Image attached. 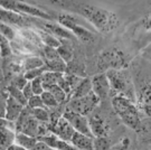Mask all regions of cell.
<instances>
[{
  "mask_svg": "<svg viewBox=\"0 0 151 150\" xmlns=\"http://www.w3.org/2000/svg\"><path fill=\"white\" fill-rule=\"evenodd\" d=\"M91 83L92 92L100 99V101L106 99L110 95V91H111L110 83H109L108 77H106L104 72L94 75L91 79Z\"/></svg>",
  "mask_w": 151,
  "mask_h": 150,
  "instance_id": "obj_11",
  "label": "cell"
},
{
  "mask_svg": "<svg viewBox=\"0 0 151 150\" xmlns=\"http://www.w3.org/2000/svg\"><path fill=\"white\" fill-rule=\"evenodd\" d=\"M12 55V48L10 46V42L0 35V57L8 58Z\"/></svg>",
  "mask_w": 151,
  "mask_h": 150,
  "instance_id": "obj_26",
  "label": "cell"
},
{
  "mask_svg": "<svg viewBox=\"0 0 151 150\" xmlns=\"http://www.w3.org/2000/svg\"><path fill=\"white\" fill-rule=\"evenodd\" d=\"M45 28L48 30L52 35L58 36L64 39H73V34L68 32L66 28L62 27L60 24H55V22H47L45 24Z\"/></svg>",
  "mask_w": 151,
  "mask_h": 150,
  "instance_id": "obj_18",
  "label": "cell"
},
{
  "mask_svg": "<svg viewBox=\"0 0 151 150\" xmlns=\"http://www.w3.org/2000/svg\"><path fill=\"white\" fill-rule=\"evenodd\" d=\"M7 93H8V95L10 97H12L15 101H17L19 104H22V107H27L28 101L26 100V97H24L22 90H19V89H17V87H15V86H12V85H9L7 87Z\"/></svg>",
  "mask_w": 151,
  "mask_h": 150,
  "instance_id": "obj_22",
  "label": "cell"
},
{
  "mask_svg": "<svg viewBox=\"0 0 151 150\" xmlns=\"http://www.w3.org/2000/svg\"><path fill=\"white\" fill-rule=\"evenodd\" d=\"M27 107L30 110H34V109H45V105H44L43 101H42L40 95H34L32 97H30L28 100Z\"/></svg>",
  "mask_w": 151,
  "mask_h": 150,
  "instance_id": "obj_32",
  "label": "cell"
},
{
  "mask_svg": "<svg viewBox=\"0 0 151 150\" xmlns=\"http://www.w3.org/2000/svg\"><path fill=\"white\" fill-rule=\"evenodd\" d=\"M88 119L90 129L94 138L99 137H106L109 132V125L106 121L100 114H92Z\"/></svg>",
  "mask_w": 151,
  "mask_h": 150,
  "instance_id": "obj_12",
  "label": "cell"
},
{
  "mask_svg": "<svg viewBox=\"0 0 151 150\" xmlns=\"http://www.w3.org/2000/svg\"><path fill=\"white\" fill-rule=\"evenodd\" d=\"M27 83H28V81L24 77V73H22V74L17 75L16 77H14V79H12L10 85L15 86V87L19 89V90H22V89L26 86Z\"/></svg>",
  "mask_w": 151,
  "mask_h": 150,
  "instance_id": "obj_34",
  "label": "cell"
},
{
  "mask_svg": "<svg viewBox=\"0 0 151 150\" xmlns=\"http://www.w3.org/2000/svg\"><path fill=\"white\" fill-rule=\"evenodd\" d=\"M32 150H54V149H52L50 147H48L46 144H44V142H42V141H38Z\"/></svg>",
  "mask_w": 151,
  "mask_h": 150,
  "instance_id": "obj_38",
  "label": "cell"
},
{
  "mask_svg": "<svg viewBox=\"0 0 151 150\" xmlns=\"http://www.w3.org/2000/svg\"><path fill=\"white\" fill-rule=\"evenodd\" d=\"M49 92L53 94V97H55V100H56V102H57L58 104H62V103H64V102L67 101V94H66L58 85L53 86V87L49 90Z\"/></svg>",
  "mask_w": 151,
  "mask_h": 150,
  "instance_id": "obj_27",
  "label": "cell"
},
{
  "mask_svg": "<svg viewBox=\"0 0 151 150\" xmlns=\"http://www.w3.org/2000/svg\"><path fill=\"white\" fill-rule=\"evenodd\" d=\"M80 14L97 30L109 34L119 26V18L116 14L104 8L93 5H84L80 8Z\"/></svg>",
  "mask_w": 151,
  "mask_h": 150,
  "instance_id": "obj_1",
  "label": "cell"
},
{
  "mask_svg": "<svg viewBox=\"0 0 151 150\" xmlns=\"http://www.w3.org/2000/svg\"><path fill=\"white\" fill-rule=\"evenodd\" d=\"M7 92H0V119L6 118V107H7Z\"/></svg>",
  "mask_w": 151,
  "mask_h": 150,
  "instance_id": "obj_35",
  "label": "cell"
},
{
  "mask_svg": "<svg viewBox=\"0 0 151 150\" xmlns=\"http://www.w3.org/2000/svg\"><path fill=\"white\" fill-rule=\"evenodd\" d=\"M7 150H25L24 148H22V147H19V146H17L16 144H14L12 146H10L9 148Z\"/></svg>",
  "mask_w": 151,
  "mask_h": 150,
  "instance_id": "obj_40",
  "label": "cell"
},
{
  "mask_svg": "<svg viewBox=\"0 0 151 150\" xmlns=\"http://www.w3.org/2000/svg\"><path fill=\"white\" fill-rule=\"evenodd\" d=\"M112 107L127 127L132 130H139L141 127L140 111L133 101L124 97H112Z\"/></svg>",
  "mask_w": 151,
  "mask_h": 150,
  "instance_id": "obj_2",
  "label": "cell"
},
{
  "mask_svg": "<svg viewBox=\"0 0 151 150\" xmlns=\"http://www.w3.org/2000/svg\"><path fill=\"white\" fill-rule=\"evenodd\" d=\"M48 125L50 133H53L58 139L63 140V141L70 142V140L75 133V130L73 129V127L70 125V122L66 119L63 118V115L56 121V123L48 124Z\"/></svg>",
  "mask_w": 151,
  "mask_h": 150,
  "instance_id": "obj_10",
  "label": "cell"
},
{
  "mask_svg": "<svg viewBox=\"0 0 151 150\" xmlns=\"http://www.w3.org/2000/svg\"><path fill=\"white\" fill-rule=\"evenodd\" d=\"M26 107H22V104H19L17 101H15L12 97L8 95L7 99V107H6V119L16 122L17 119L19 118V115L22 114V110Z\"/></svg>",
  "mask_w": 151,
  "mask_h": 150,
  "instance_id": "obj_16",
  "label": "cell"
},
{
  "mask_svg": "<svg viewBox=\"0 0 151 150\" xmlns=\"http://www.w3.org/2000/svg\"><path fill=\"white\" fill-rule=\"evenodd\" d=\"M40 39L47 47H52V48H58L60 46V42L55 37L54 35H52L50 32H40Z\"/></svg>",
  "mask_w": 151,
  "mask_h": 150,
  "instance_id": "obj_23",
  "label": "cell"
},
{
  "mask_svg": "<svg viewBox=\"0 0 151 150\" xmlns=\"http://www.w3.org/2000/svg\"><path fill=\"white\" fill-rule=\"evenodd\" d=\"M0 8H4L6 10H10L20 15H29V16L39 17L47 20H52L53 17L49 16L46 11L42 10L40 8L35 6L28 5L22 1H15V0H0Z\"/></svg>",
  "mask_w": 151,
  "mask_h": 150,
  "instance_id": "obj_6",
  "label": "cell"
},
{
  "mask_svg": "<svg viewBox=\"0 0 151 150\" xmlns=\"http://www.w3.org/2000/svg\"><path fill=\"white\" fill-rule=\"evenodd\" d=\"M22 94H24V97H26V100H29L30 97H34V92H32V84H30V82H28L27 84H26V86L24 87L22 90Z\"/></svg>",
  "mask_w": 151,
  "mask_h": 150,
  "instance_id": "obj_37",
  "label": "cell"
},
{
  "mask_svg": "<svg viewBox=\"0 0 151 150\" xmlns=\"http://www.w3.org/2000/svg\"><path fill=\"white\" fill-rule=\"evenodd\" d=\"M111 148V142L108 137L94 138V150H109Z\"/></svg>",
  "mask_w": 151,
  "mask_h": 150,
  "instance_id": "obj_28",
  "label": "cell"
},
{
  "mask_svg": "<svg viewBox=\"0 0 151 150\" xmlns=\"http://www.w3.org/2000/svg\"><path fill=\"white\" fill-rule=\"evenodd\" d=\"M129 62V57L123 50L116 47H110L99 55L97 67L104 71V73L109 70H124L128 67Z\"/></svg>",
  "mask_w": 151,
  "mask_h": 150,
  "instance_id": "obj_3",
  "label": "cell"
},
{
  "mask_svg": "<svg viewBox=\"0 0 151 150\" xmlns=\"http://www.w3.org/2000/svg\"><path fill=\"white\" fill-rule=\"evenodd\" d=\"M42 77V76H40ZM40 77H37L35 80H32L30 82L32 84V92H34V95H42L44 93V87H43V83H42V79Z\"/></svg>",
  "mask_w": 151,
  "mask_h": 150,
  "instance_id": "obj_33",
  "label": "cell"
},
{
  "mask_svg": "<svg viewBox=\"0 0 151 150\" xmlns=\"http://www.w3.org/2000/svg\"><path fill=\"white\" fill-rule=\"evenodd\" d=\"M0 129H7V130L16 132V124L12 121H9L6 118H2L0 119Z\"/></svg>",
  "mask_w": 151,
  "mask_h": 150,
  "instance_id": "obj_36",
  "label": "cell"
},
{
  "mask_svg": "<svg viewBox=\"0 0 151 150\" xmlns=\"http://www.w3.org/2000/svg\"><path fill=\"white\" fill-rule=\"evenodd\" d=\"M92 92V83L90 77L81 79V81L77 83V85L74 87L70 95L68 97V101L72 99H80V97H86Z\"/></svg>",
  "mask_w": 151,
  "mask_h": 150,
  "instance_id": "obj_14",
  "label": "cell"
},
{
  "mask_svg": "<svg viewBox=\"0 0 151 150\" xmlns=\"http://www.w3.org/2000/svg\"><path fill=\"white\" fill-rule=\"evenodd\" d=\"M145 28L148 30H151V17H149L145 22Z\"/></svg>",
  "mask_w": 151,
  "mask_h": 150,
  "instance_id": "obj_39",
  "label": "cell"
},
{
  "mask_svg": "<svg viewBox=\"0 0 151 150\" xmlns=\"http://www.w3.org/2000/svg\"><path fill=\"white\" fill-rule=\"evenodd\" d=\"M0 22L6 25H15V26L25 27L29 20L26 17L20 14H17L14 11L6 10L4 8H0Z\"/></svg>",
  "mask_w": 151,
  "mask_h": 150,
  "instance_id": "obj_13",
  "label": "cell"
},
{
  "mask_svg": "<svg viewBox=\"0 0 151 150\" xmlns=\"http://www.w3.org/2000/svg\"><path fill=\"white\" fill-rule=\"evenodd\" d=\"M15 137L16 132L7 129H0V150H7L10 146L14 145Z\"/></svg>",
  "mask_w": 151,
  "mask_h": 150,
  "instance_id": "obj_20",
  "label": "cell"
},
{
  "mask_svg": "<svg viewBox=\"0 0 151 150\" xmlns=\"http://www.w3.org/2000/svg\"><path fill=\"white\" fill-rule=\"evenodd\" d=\"M100 102H101L100 99L93 92H91L86 97L70 100L68 103H67L66 110H70L72 112L87 117V115H90L94 111V109L97 107V104Z\"/></svg>",
  "mask_w": 151,
  "mask_h": 150,
  "instance_id": "obj_7",
  "label": "cell"
},
{
  "mask_svg": "<svg viewBox=\"0 0 151 150\" xmlns=\"http://www.w3.org/2000/svg\"><path fill=\"white\" fill-rule=\"evenodd\" d=\"M46 71H47L46 66L40 67V69H36V70L26 71V72H24V77H25L28 82H32V80H35V79H37V77H40Z\"/></svg>",
  "mask_w": 151,
  "mask_h": 150,
  "instance_id": "obj_30",
  "label": "cell"
},
{
  "mask_svg": "<svg viewBox=\"0 0 151 150\" xmlns=\"http://www.w3.org/2000/svg\"><path fill=\"white\" fill-rule=\"evenodd\" d=\"M40 97H42V101H43L46 109L47 107H56L58 105V103L56 102L55 97H53V94L49 91H44V93L40 95Z\"/></svg>",
  "mask_w": 151,
  "mask_h": 150,
  "instance_id": "obj_29",
  "label": "cell"
},
{
  "mask_svg": "<svg viewBox=\"0 0 151 150\" xmlns=\"http://www.w3.org/2000/svg\"><path fill=\"white\" fill-rule=\"evenodd\" d=\"M32 115L34 119H36L38 122L42 123H49L50 121V115L47 109H34L32 110Z\"/></svg>",
  "mask_w": 151,
  "mask_h": 150,
  "instance_id": "obj_25",
  "label": "cell"
},
{
  "mask_svg": "<svg viewBox=\"0 0 151 150\" xmlns=\"http://www.w3.org/2000/svg\"><path fill=\"white\" fill-rule=\"evenodd\" d=\"M64 74L62 73H56V72H50V71H46L43 75H42V83H43V87L45 91H49L53 86L58 84V81Z\"/></svg>",
  "mask_w": 151,
  "mask_h": 150,
  "instance_id": "obj_17",
  "label": "cell"
},
{
  "mask_svg": "<svg viewBox=\"0 0 151 150\" xmlns=\"http://www.w3.org/2000/svg\"><path fill=\"white\" fill-rule=\"evenodd\" d=\"M37 142V138L29 137L27 134L20 133V132L16 133V137H15V144L17 146H19V147L24 148L25 150H32Z\"/></svg>",
  "mask_w": 151,
  "mask_h": 150,
  "instance_id": "obj_19",
  "label": "cell"
},
{
  "mask_svg": "<svg viewBox=\"0 0 151 150\" xmlns=\"http://www.w3.org/2000/svg\"><path fill=\"white\" fill-rule=\"evenodd\" d=\"M45 66V62L42 57H37V56H32V57H27L22 63V67L25 72L26 71L36 70V69H40Z\"/></svg>",
  "mask_w": 151,
  "mask_h": 150,
  "instance_id": "obj_21",
  "label": "cell"
},
{
  "mask_svg": "<svg viewBox=\"0 0 151 150\" xmlns=\"http://www.w3.org/2000/svg\"><path fill=\"white\" fill-rule=\"evenodd\" d=\"M63 118H65L70 122V124L75 130V132H78V133L85 134V136L94 138L91 132V129H90L87 117L77 114V113H74L72 112V111H70V110H66L65 109L64 113H63Z\"/></svg>",
  "mask_w": 151,
  "mask_h": 150,
  "instance_id": "obj_8",
  "label": "cell"
},
{
  "mask_svg": "<svg viewBox=\"0 0 151 150\" xmlns=\"http://www.w3.org/2000/svg\"><path fill=\"white\" fill-rule=\"evenodd\" d=\"M135 105L147 117H151V81H147L140 85L137 93Z\"/></svg>",
  "mask_w": 151,
  "mask_h": 150,
  "instance_id": "obj_9",
  "label": "cell"
},
{
  "mask_svg": "<svg viewBox=\"0 0 151 150\" xmlns=\"http://www.w3.org/2000/svg\"><path fill=\"white\" fill-rule=\"evenodd\" d=\"M0 35L4 36L5 38H7L10 42V40H14L15 37H16V32L9 25L0 22Z\"/></svg>",
  "mask_w": 151,
  "mask_h": 150,
  "instance_id": "obj_31",
  "label": "cell"
},
{
  "mask_svg": "<svg viewBox=\"0 0 151 150\" xmlns=\"http://www.w3.org/2000/svg\"><path fill=\"white\" fill-rule=\"evenodd\" d=\"M110 83V94L113 93L114 97H124L133 101V92L132 85L130 83V79L128 74H125L123 70H109L105 72Z\"/></svg>",
  "mask_w": 151,
  "mask_h": 150,
  "instance_id": "obj_4",
  "label": "cell"
},
{
  "mask_svg": "<svg viewBox=\"0 0 151 150\" xmlns=\"http://www.w3.org/2000/svg\"><path fill=\"white\" fill-rule=\"evenodd\" d=\"M57 22H60V26L72 32L82 43L88 44L94 42V39H95L94 34L86 29L85 27L80 25L78 19L75 16L70 15V14H60L57 17Z\"/></svg>",
  "mask_w": 151,
  "mask_h": 150,
  "instance_id": "obj_5",
  "label": "cell"
},
{
  "mask_svg": "<svg viewBox=\"0 0 151 150\" xmlns=\"http://www.w3.org/2000/svg\"><path fill=\"white\" fill-rule=\"evenodd\" d=\"M70 144L77 150H94V138L75 132Z\"/></svg>",
  "mask_w": 151,
  "mask_h": 150,
  "instance_id": "obj_15",
  "label": "cell"
},
{
  "mask_svg": "<svg viewBox=\"0 0 151 150\" xmlns=\"http://www.w3.org/2000/svg\"><path fill=\"white\" fill-rule=\"evenodd\" d=\"M56 50H57V53L60 55V57L64 61L66 64L70 63V61L73 59L74 53H73L72 47H70L68 45H66V44H60V46L58 48H56Z\"/></svg>",
  "mask_w": 151,
  "mask_h": 150,
  "instance_id": "obj_24",
  "label": "cell"
},
{
  "mask_svg": "<svg viewBox=\"0 0 151 150\" xmlns=\"http://www.w3.org/2000/svg\"><path fill=\"white\" fill-rule=\"evenodd\" d=\"M147 150H151V148H148V149H147Z\"/></svg>",
  "mask_w": 151,
  "mask_h": 150,
  "instance_id": "obj_41",
  "label": "cell"
}]
</instances>
